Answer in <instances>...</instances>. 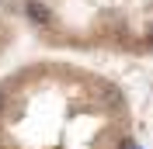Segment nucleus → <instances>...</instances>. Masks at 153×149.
Returning <instances> with one entry per match:
<instances>
[{
  "instance_id": "3",
  "label": "nucleus",
  "mask_w": 153,
  "mask_h": 149,
  "mask_svg": "<svg viewBox=\"0 0 153 149\" xmlns=\"http://www.w3.org/2000/svg\"><path fill=\"white\" fill-rule=\"evenodd\" d=\"M14 42V7L10 0H0V52Z\"/></svg>"
},
{
  "instance_id": "1",
  "label": "nucleus",
  "mask_w": 153,
  "mask_h": 149,
  "mask_svg": "<svg viewBox=\"0 0 153 149\" xmlns=\"http://www.w3.org/2000/svg\"><path fill=\"white\" fill-rule=\"evenodd\" d=\"M0 149H143L136 101L80 59L21 63L0 76Z\"/></svg>"
},
{
  "instance_id": "2",
  "label": "nucleus",
  "mask_w": 153,
  "mask_h": 149,
  "mask_svg": "<svg viewBox=\"0 0 153 149\" xmlns=\"http://www.w3.org/2000/svg\"><path fill=\"white\" fill-rule=\"evenodd\" d=\"M10 7L49 49L153 59V0H10Z\"/></svg>"
}]
</instances>
